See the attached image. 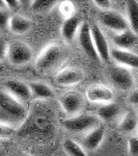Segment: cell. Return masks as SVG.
<instances>
[{
	"label": "cell",
	"mask_w": 138,
	"mask_h": 156,
	"mask_svg": "<svg viewBox=\"0 0 138 156\" xmlns=\"http://www.w3.org/2000/svg\"><path fill=\"white\" fill-rule=\"evenodd\" d=\"M27 117L28 112L23 103L6 90L0 89V124L15 129L22 126Z\"/></svg>",
	"instance_id": "1"
},
{
	"label": "cell",
	"mask_w": 138,
	"mask_h": 156,
	"mask_svg": "<svg viewBox=\"0 0 138 156\" xmlns=\"http://www.w3.org/2000/svg\"><path fill=\"white\" fill-rule=\"evenodd\" d=\"M67 56L64 47L58 44H51L47 46L39 55L36 68L42 73H49L57 69Z\"/></svg>",
	"instance_id": "2"
},
{
	"label": "cell",
	"mask_w": 138,
	"mask_h": 156,
	"mask_svg": "<svg viewBox=\"0 0 138 156\" xmlns=\"http://www.w3.org/2000/svg\"><path fill=\"white\" fill-rule=\"evenodd\" d=\"M100 125L97 115L90 114H80L62 121V126L70 132L86 133Z\"/></svg>",
	"instance_id": "3"
},
{
	"label": "cell",
	"mask_w": 138,
	"mask_h": 156,
	"mask_svg": "<svg viewBox=\"0 0 138 156\" xmlns=\"http://www.w3.org/2000/svg\"><path fill=\"white\" fill-rule=\"evenodd\" d=\"M6 57L12 65H25L32 58V50L24 42L15 41L7 45Z\"/></svg>",
	"instance_id": "4"
},
{
	"label": "cell",
	"mask_w": 138,
	"mask_h": 156,
	"mask_svg": "<svg viewBox=\"0 0 138 156\" xmlns=\"http://www.w3.org/2000/svg\"><path fill=\"white\" fill-rule=\"evenodd\" d=\"M110 80L115 87L122 90H131L135 87V79L131 70L115 65L110 69Z\"/></svg>",
	"instance_id": "5"
},
{
	"label": "cell",
	"mask_w": 138,
	"mask_h": 156,
	"mask_svg": "<svg viewBox=\"0 0 138 156\" xmlns=\"http://www.w3.org/2000/svg\"><path fill=\"white\" fill-rule=\"evenodd\" d=\"M99 20L103 26L114 31L115 34L125 31L130 28L126 17H124L119 12L112 11V9L103 11L100 14Z\"/></svg>",
	"instance_id": "6"
},
{
	"label": "cell",
	"mask_w": 138,
	"mask_h": 156,
	"mask_svg": "<svg viewBox=\"0 0 138 156\" xmlns=\"http://www.w3.org/2000/svg\"><path fill=\"white\" fill-rule=\"evenodd\" d=\"M62 109L69 115H76L84 107V97L81 93L71 90L64 94L59 99Z\"/></svg>",
	"instance_id": "7"
},
{
	"label": "cell",
	"mask_w": 138,
	"mask_h": 156,
	"mask_svg": "<svg viewBox=\"0 0 138 156\" xmlns=\"http://www.w3.org/2000/svg\"><path fill=\"white\" fill-rule=\"evenodd\" d=\"M90 34H91L94 47L99 59L103 60V62H108L110 59V48L106 37L99 25L92 24L90 26Z\"/></svg>",
	"instance_id": "8"
},
{
	"label": "cell",
	"mask_w": 138,
	"mask_h": 156,
	"mask_svg": "<svg viewBox=\"0 0 138 156\" xmlns=\"http://www.w3.org/2000/svg\"><path fill=\"white\" fill-rule=\"evenodd\" d=\"M78 42L80 47L84 51V53L92 59H99L97 52L95 50L94 43H92L91 34H90V25L86 22H82L81 26L78 30Z\"/></svg>",
	"instance_id": "9"
},
{
	"label": "cell",
	"mask_w": 138,
	"mask_h": 156,
	"mask_svg": "<svg viewBox=\"0 0 138 156\" xmlns=\"http://www.w3.org/2000/svg\"><path fill=\"white\" fill-rule=\"evenodd\" d=\"M110 57L116 62L117 66H122L128 69H137L138 56L136 52L113 48L110 50Z\"/></svg>",
	"instance_id": "10"
},
{
	"label": "cell",
	"mask_w": 138,
	"mask_h": 156,
	"mask_svg": "<svg viewBox=\"0 0 138 156\" xmlns=\"http://www.w3.org/2000/svg\"><path fill=\"white\" fill-rule=\"evenodd\" d=\"M86 98L94 103H109L112 102L114 94L108 87L103 84H92L86 90Z\"/></svg>",
	"instance_id": "11"
},
{
	"label": "cell",
	"mask_w": 138,
	"mask_h": 156,
	"mask_svg": "<svg viewBox=\"0 0 138 156\" xmlns=\"http://www.w3.org/2000/svg\"><path fill=\"white\" fill-rule=\"evenodd\" d=\"M84 78V73L78 68H66L61 70L55 76V81L57 84L69 87L81 82Z\"/></svg>",
	"instance_id": "12"
},
{
	"label": "cell",
	"mask_w": 138,
	"mask_h": 156,
	"mask_svg": "<svg viewBox=\"0 0 138 156\" xmlns=\"http://www.w3.org/2000/svg\"><path fill=\"white\" fill-rule=\"evenodd\" d=\"M104 135L105 129L103 127V125L100 124L99 126H97L90 131L85 133L84 137L82 138L81 147L88 151H94L98 149L100 147V145L102 144L103 140H104Z\"/></svg>",
	"instance_id": "13"
},
{
	"label": "cell",
	"mask_w": 138,
	"mask_h": 156,
	"mask_svg": "<svg viewBox=\"0 0 138 156\" xmlns=\"http://www.w3.org/2000/svg\"><path fill=\"white\" fill-rule=\"evenodd\" d=\"M6 92L9 93L12 97L18 99L19 101H27L31 97L28 84H26L23 81L15 79H9L5 82Z\"/></svg>",
	"instance_id": "14"
},
{
	"label": "cell",
	"mask_w": 138,
	"mask_h": 156,
	"mask_svg": "<svg viewBox=\"0 0 138 156\" xmlns=\"http://www.w3.org/2000/svg\"><path fill=\"white\" fill-rule=\"evenodd\" d=\"M113 43L116 46L115 48L132 51V49L137 45V34L131 28L115 34L113 37Z\"/></svg>",
	"instance_id": "15"
},
{
	"label": "cell",
	"mask_w": 138,
	"mask_h": 156,
	"mask_svg": "<svg viewBox=\"0 0 138 156\" xmlns=\"http://www.w3.org/2000/svg\"><path fill=\"white\" fill-rule=\"evenodd\" d=\"M120 115H122V108L114 102L105 103L98 108L97 112V117L99 118V120L106 121V122L116 120Z\"/></svg>",
	"instance_id": "16"
},
{
	"label": "cell",
	"mask_w": 138,
	"mask_h": 156,
	"mask_svg": "<svg viewBox=\"0 0 138 156\" xmlns=\"http://www.w3.org/2000/svg\"><path fill=\"white\" fill-rule=\"evenodd\" d=\"M81 24V18H79L78 16H72L70 18H67L61 27V34L64 39L69 43L72 42L78 34Z\"/></svg>",
	"instance_id": "17"
},
{
	"label": "cell",
	"mask_w": 138,
	"mask_h": 156,
	"mask_svg": "<svg viewBox=\"0 0 138 156\" xmlns=\"http://www.w3.org/2000/svg\"><path fill=\"white\" fill-rule=\"evenodd\" d=\"M9 27L14 34H22L27 32L31 27V22L29 19L25 18L21 15H14L11 16L9 21Z\"/></svg>",
	"instance_id": "18"
},
{
	"label": "cell",
	"mask_w": 138,
	"mask_h": 156,
	"mask_svg": "<svg viewBox=\"0 0 138 156\" xmlns=\"http://www.w3.org/2000/svg\"><path fill=\"white\" fill-rule=\"evenodd\" d=\"M29 90L31 93V96L39 100H45L50 99L54 96V92L48 84L44 83V82H31L29 85Z\"/></svg>",
	"instance_id": "19"
},
{
	"label": "cell",
	"mask_w": 138,
	"mask_h": 156,
	"mask_svg": "<svg viewBox=\"0 0 138 156\" xmlns=\"http://www.w3.org/2000/svg\"><path fill=\"white\" fill-rule=\"evenodd\" d=\"M137 115L134 110H129L122 115L119 122V128L125 132H133L137 128Z\"/></svg>",
	"instance_id": "20"
},
{
	"label": "cell",
	"mask_w": 138,
	"mask_h": 156,
	"mask_svg": "<svg viewBox=\"0 0 138 156\" xmlns=\"http://www.w3.org/2000/svg\"><path fill=\"white\" fill-rule=\"evenodd\" d=\"M138 2L129 1L127 4V21L133 31H138Z\"/></svg>",
	"instance_id": "21"
},
{
	"label": "cell",
	"mask_w": 138,
	"mask_h": 156,
	"mask_svg": "<svg viewBox=\"0 0 138 156\" xmlns=\"http://www.w3.org/2000/svg\"><path fill=\"white\" fill-rule=\"evenodd\" d=\"M64 150L69 156H87L81 145L71 138H67L64 142Z\"/></svg>",
	"instance_id": "22"
},
{
	"label": "cell",
	"mask_w": 138,
	"mask_h": 156,
	"mask_svg": "<svg viewBox=\"0 0 138 156\" xmlns=\"http://www.w3.org/2000/svg\"><path fill=\"white\" fill-rule=\"evenodd\" d=\"M55 4L56 1L53 0H36L32 2L31 9L36 12H47L51 11Z\"/></svg>",
	"instance_id": "23"
},
{
	"label": "cell",
	"mask_w": 138,
	"mask_h": 156,
	"mask_svg": "<svg viewBox=\"0 0 138 156\" xmlns=\"http://www.w3.org/2000/svg\"><path fill=\"white\" fill-rule=\"evenodd\" d=\"M11 18L9 11L4 9H0V29H4L9 26V21Z\"/></svg>",
	"instance_id": "24"
},
{
	"label": "cell",
	"mask_w": 138,
	"mask_h": 156,
	"mask_svg": "<svg viewBox=\"0 0 138 156\" xmlns=\"http://www.w3.org/2000/svg\"><path fill=\"white\" fill-rule=\"evenodd\" d=\"M128 148H129V153L132 156L138 155V140L136 136L130 137L129 142H128Z\"/></svg>",
	"instance_id": "25"
},
{
	"label": "cell",
	"mask_w": 138,
	"mask_h": 156,
	"mask_svg": "<svg viewBox=\"0 0 138 156\" xmlns=\"http://www.w3.org/2000/svg\"><path fill=\"white\" fill-rule=\"evenodd\" d=\"M73 11H74V7H73V4L71 3V2L64 1L60 4V12L64 15H67V18L72 17Z\"/></svg>",
	"instance_id": "26"
},
{
	"label": "cell",
	"mask_w": 138,
	"mask_h": 156,
	"mask_svg": "<svg viewBox=\"0 0 138 156\" xmlns=\"http://www.w3.org/2000/svg\"><path fill=\"white\" fill-rule=\"evenodd\" d=\"M7 43L4 39L0 37V62H2L6 57V51H7Z\"/></svg>",
	"instance_id": "27"
},
{
	"label": "cell",
	"mask_w": 138,
	"mask_h": 156,
	"mask_svg": "<svg viewBox=\"0 0 138 156\" xmlns=\"http://www.w3.org/2000/svg\"><path fill=\"white\" fill-rule=\"evenodd\" d=\"M94 3L103 11H108L111 7V1L109 0H95Z\"/></svg>",
	"instance_id": "28"
},
{
	"label": "cell",
	"mask_w": 138,
	"mask_h": 156,
	"mask_svg": "<svg viewBox=\"0 0 138 156\" xmlns=\"http://www.w3.org/2000/svg\"><path fill=\"white\" fill-rule=\"evenodd\" d=\"M14 132V128L6 126V125L0 124V136H5V135H9Z\"/></svg>",
	"instance_id": "29"
},
{
	"label": "cell",
	"mask_w": 138,
	"mask_h": 156,
	"mask_svg": "<svg viewBox=\"0 0 138 156\" xmlns=\"http://www.w3.org/2000/svg\"><path fill=\"white\" fill-rule=\"evenodd\" d=\"M19 3H20V1H17V0H4V4H5V7H7V9H12V11L16 9L17 7L19 6Z\"/></svg>",
	"instance_id": "30"
},
{
	"label": "cell",
	"mask_w": 138,
	"mask_h": 156,
	"mask_svg": "<svg viewBox=\"0 0 138 156\" xmlns=\"http://www.w3.org/2000/svg\"><path fill=\"white\" fill-rule=\"evenodd\" d=\"M129 102L131 103L132 105H137V103H138V90L136 89L133 90V92L130 94Z\"/></svg>",
	"instance_id": "31"
},
{
	"label": "cell",
	"mask_w": 138,
	"mask_h": 156,
	"mask_svg": "<svg viewBox=\"0 0 138 156\" xmlns=\"http://www.w3.org/2000/svg\"><path fill=\"white\" fill-rule=\"evenodd\" d=\"M0 9H5V4H4L3 0H0Z\"/></svg>",
	"instance_id": "32"
},
{
	"label": "cell",
	"mask_w": 138,
	"mask_h": 156,
	"mask_svg": "<svg viewBox=\"0 0 138 156\" xmlns=\"http://www.w3.org/2000/svg\"><path fill=\"white\" fill-rule=\"evenodd\" d=\"M1 71H2V65L0 64V72H1Z\"/></svg>",
	"instance_id": "33"
}]
</instances>
